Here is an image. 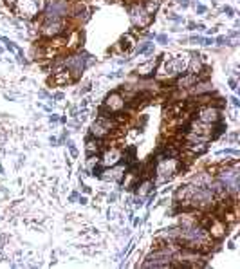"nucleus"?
<instances>
[{"instance_id":"f257e3e1","label":"nucleus","mask_w":240,"mask_h":269,"mask_svg":"<svg viewBox=\"0 0 240 269\" xmlns=\"http://www.w3.org/2000/svg\"><path fill=\"white\" fill-rule=\"evenodd\" d=\"M177 244L183 247H188V249H195V251H211V246H213V239L210 237L208 230L204 226L195 224L190 226V228H181L179 230V237H177Z\"/></svg>"},{"instance_id":"f03ea898","label":"nucleus","mask_w":240,"mask_h":269,"mask_svg":"<svg viewBox=\"0 0 240 269\" xmlns=\"http://www.w3.org/2000/svg\"><path fill=\"white\" fill-rule=\"evenodd\" d=\"M47 4V0H15V4L11 6L15 15H18L24 20H33V18L40 17Z\"/></svg>"},{"instance_id":"7ed1b4c3","label":"nucleus","mask_w":240,"mask_h":269,"mask_svg":"<svg viewBox=\"0 0 240 269\" xmlns=\"http://www.w3.org/2000/svg\"><path fill=\"white\" fill-rule=\"evenodd\" d=\"M71 17V0H47V4L40 13L42 20H58Z\"/></svg>"},{"instance_id":"20e7f679","label":"nucleus","mask_w":240,"mask_h":269,"mask_svg":"<svg viewBox=\"0 0 240 269\" xmlns=\"http://www.w3.org/2000/svg\"><path fill=\"white\" fill-rule=\"evenodd\" d=\"M64 69H67L74 78L82 76V73L87 69V54L83 51L74 52L64 58Z\"/></svg>"},{"instance_id":"39448f33","label":"nucleus","mask_w":240,"mask_h":269,"mask_svg":"<svg viewBox=\"0 0 240 269\" xmlns=\"http://www.w3.org/2000/svg\"><path fill=\"white\" fill-rule=\"evenodd\" d=\"M65 27H67V22H65V18H58V20H42L40 24V35L43 38H54V36H60L65 33Z\"/></svg>"},{"instance_id":"423d86ee","label":"nucleus","mask_w":240,"mask_h":269,"mask_svg":"<svg viewBox=\"0 0 240 269\" xmlns=\"http://www.w3.org/2000/svg\"><path fill=\"white\" fill-rule=\"evenodd\" d=\"M195 119L202 123H210V125H215V123H219L222 119V110L219 107H215V105L208 103V105H201L197 107V112H195Z\"/></svg>"},{"instance_id":"0eeeda50","label":"nucleus","mask_w":240,"mask_h":269,"mask_svg":"<svg viewBox=\"0 0 240 269\" xmlns=\"http://www.w3.org/2000/svg\"><path fill=\"white\" fill-rule=\"evenodd\" d=\"M129 13H130V18H132L134 27H139V29H145V27H148L152 24V20H154V17L146 13L139 2H137V4H134V6H130Z\"/></svg>"},{"instance_id":"6e6552de","label":"nucleus","mask_w":240,"mask_h":269,"mask_svg":"<svg viewBox=\"0 0 240 269\" xmlns=\"http://www.w3.org/2000/svg\"><path fill=\"white\" fill-rule=\"evenodd\" d=\"M103 107L114 116V114H119L127 109V101H125L123 94H121L119 91H114V92H110V94H107V98L103 101Z\"/></svg>"},{"instance_id":"1a4fd4ad","label":"nucleus","mask_w":240,"mask_h":269,"mask_svg":"<svg viewBox=\"0 0 240 269\" xmlns=\"http://www.w3.org/2000/svg\"><path fill=\"white\" fill-rule=\"evenodd\" d=\"M215 92V87L213 83H211V80H197V82L193 83L192 87L188 89V94L192 96H204V94H213Z\"/></svg>"},{"instance_id":"9d476101","label":"nucleus","mask_w":240,"mask_h":269,"mask_svg":"<svg viewBox=\"0 0 240 269\" xmlns=\"http://www.w3.org/2000/svg\"><path fill=\"white\" fill-rule=\"evenodd\" d=\"M157 63H159V58L148 60V61H145V63H139V65L136 67V71H134V74L139 76V78H154Z\"/></svg>"},{"instance_id":"9b49d317","label":"nucleus","mask_w":240,"mask_h":269,"mask_svg":"<svg viewBox=\"0 0 240 269\" xmlns=\"http://www.w3.org/2000/svg\"><path fill=\"white\" fill-rule=\"evenodd\" d=\"M74 76L71 73H69L67 69H62L58 71V73H52V76L49 78V82L54 85V87H64V85H69V83L74 82Z\"/></svg>"},{"instance_id":"f8f14e48","label":"nucleus","mask_w":240,"mask_h":269,"mask_svg":"<svg viewBox=\"0 0 240 269\" xmlns=\"http://www.w3.org/2000/svg\"><path fill=\"white\" fill-rule=\"evenodd\" d=\"M197 74H188V73H183L179 74L175 78V82H173V85H175V89H185V91H188L190 87H192L193 83L197 82Z\"/></svg>"},{"instance_id":"ddd939ff","label":"nucleus","mask_w":240,"mask_h":269,"mask_svg":"<svg viewBox=\"0 0 240 269\" xmlns=\"http://www.w3.org/2000/svg\"><path fill=\"white\" fill-rule=\"evenodd\" d=\"M190 60H188V67H186V73L188 74H199L204 67V61H202V56L197 54V52H192L190 54Z\"/></svg>"},{"instance_id":"4468645a","label":"nucleus","mask_w":240,"mask_h":269,"mask_svg":"<svg viewBox=\"0 0 240 269\" xmlns=\"http://www.w3.org/2000/svg\"><path fill=\"white\" fill-rule=\"evenodd\" d=\"M89 134L92 136V138H96V139H105V138H108V136H110V132L105 128V125H103L99 119H96V121L90 125Z\"/></svg>"},{"instance_id":"2eb2a0df","label":"nucleus","mask_w":240,"mask_h":269,"mask_svg":"<svg viewBox=\"0 0 240 269\" xmlns=\"http://www.w3.org/2000/svg\"><path fill=\"white\" fill-rule=\"evenodd\" d=\"M211 181H213V175H211L210 172H202V174L195 175V177H193L190 182H192L193 186H206V188H208Z\"/></svg>"},{"instance_id":"dca6fc26","label":"nucleus","mask_w":240,"mask_h":269,"mask_svg":"<svg viewBox=\"0 0 240 269\" xmlns=\"http://www.w3.org/2000/svg\"><path fill=\"white\" fill-rule=\"evenodd\" d=\"M137 54H146V56L154 54V44H152V42H143V44L137 47Z\"/></svg>"},{"instance_id":"f3484780","label":"nucleus","mask_w":240,"mask_h":269,"mask_svg":"<svg viewBox=\"0 0 240 269\" xmlns=\"http://www.w3.org/2000/svg\"><path fill=\"white\" fill-rule=\"evenodd\" d=\"M132 47H134V38H132V36H130V35L123 36V38H121V49H123L125 52H129Z\"/></svg>"},{"instance_id":"a211bd4d","label":"nucleus","mask_w":240,"mask_h":269,"mask_svg":"<svg viewBox=\"0 0 240 269\" xmlns=\"http://www.w3.org/2000/svg\"><path fill=\"white\" fill-rule=\"evenodd\" d=\"M215 44L224 47V45H231V38H227V36H217L215 38Z\"/></svg>"},{"instance_id":"6ab92c4d","label":"nucleus","mask_w":240,"mask_h":269,"mask_svg":"<svg viewBox=\"0 0 240 269\" xmlns=\"http://www.w3.org/2000/svg\"><path fill=\"white\" fill-rule=\"evenodd\" d=\"M220 156H238V150H233V148H224V150H220Z\"/></svg>"},{"instance_id":"aec40b11","label":"nucleus","mask_w":240,"mask_h":269,"mask_svg":"<svg viewBox=\"0 0 240 269\" xmlns=\"http://www.w3.org/2000/svg\"><path fill=\"white\" fill-rule=\"evenodd\" d=\"M168 20H171V22H175V24H185V20H183L181 17H177L175 13H170V15H168Z\"/></svg>"},{"instance_id":"412c9836","label":"nucleus","mask_w":240,"mask_h":269,"mask_svg":"<svg viewBox=\"0 0 240 269\" xmlns=\"http://www.w3.org/2000/svg\"><path fill=\"white\" fill-rule=\"evenodd\" d=\"M222 13L226 15V17H229V18L235 17V11H233V8H229V6H224V8H222Z\"/></svg>"},{"instance_id":"4be33fe9","label":"nucleus","mask_w":240,"mask_h":269,"mask_svg":"<svg viewBox=\"0 0 240 269\" xmlns=\"http://www.w3.org/2000/svg\"><path fill=\"white\" fill-rule=\"evenodd\" d=\"M202 40H204V36H201V35L190 36V42H192V44H201L202 45Z\"/></svg>"},{"instance_id":"5701e85b","label":"nucleus","mask_w":240,"mask_h":269,"mask_svg":"<svg viewBox=\"0 0 240 269\" xmlns=\"http://www.w3.org/2000/svg\"><path fill=\"white\" fill-rule=\"evenodd\" d=\"M67 147H69V150H71V154H73V156L76 157V156H78V148L74 147V143L71 141V139H67Z\"/></svg>"},{"instance_id":"b1692460","label":"nucleus","mask_w":240,"mask_h":269,"mask_svg":"<svg viewBox=\"0 0 240 269\" xmlns=\"http://www.w3.org/2000/svg\"><path fill=\"white\" fill-rule=\"evenodd\" d=\"M155 40H157L159 44H170V40H168L166 35H157L155 36Z\"/></svg>"},{"instance_id":"393cba45","label":"nucleus","mask_w":240,"mask_h":269,"mask_svg":"<svg viewBox=\"0 0 240 269\" xmlns=\"http://www.w3.org/2000/svg\"><path fill=\"white\" fill-rule=\"evenodd\" d=\"M213 44H215L213 36H204V40H202V45H213Z\"/></svg>"},{"instance_id":"a878e982","label":"nucleus","mask_w":240,"mask_h":269,"mask_svg":"<svg viewBox=\"0 0 240 269\" xmlns=\"http://www.w3.org/2000/svg\"><path fill=\"white\" fill-rule=\"evenodd\" d=\"M195 11H197V15H204L206 11H208V8H206V6H202V4H197V6H195Z\"/></svg>"},{"instance_id":"bb28decb","label":"nucleus","mask_w":240,"mask_h":269,"mask_svg":"<svg viewBox=\"0 0 240 269\" xmlns=\"http://www.w3.org/2000/svg\"><path fill=\"white\" fill-rule=\"evenodd\" d=\"M236 85H238V82H236L235 78H229V87H231L233 91H236V89H238V87H236Z\"/></svg>"},{"instance_id":"cd10ccee","label":"nucleus","mask_w":240,"mask_h":269,"mask_svg":"<svg viewBox=\"0 0 240 269\" xmlns=\"http://www.w3.org/2000/svg\"><path fill=\"white\" fill-rule=\"evenodd\" d=\"M90 89H92V85H90V83H85V87H83L82 91H80V94H85V92H89Z\"/></svg>"},{"instance_id":"c85d7f7f","label":"nucleus","mask_w":240,"mask_h":269,"mask_svg":"<svg viewBox=\"0 0 240 269\" xmlns=\"http://www.w3.org/2000/svg\"><path fill=\"white\" fill-rule=\"evenodd\" d=\"M51 98H52V100H64V94H62V92H54Z\"/></svg>"},{"instance_id":"c756f323","label":"nucleus","mask_w":240,"mask_h":269,"mask_svg":"<svg viewBox=\"0 0 240 269\" xmlns=\"http://www.w3.org/2000/svg\"><path fill=\"white\" fill-rule=\"evenodd\" d=\"M229 101H231L235 107H240V101H238V98H236V96H231V100H229Z\"/></svg>"},{"instance_id":"7c9ffc66","label":"nucleus","mask_w":240,"mask_h":269,"mask_svg":"<svg viewBox=\"0 0 240 269\" xmlns=\"http://www.w3.org/2000/svg\"><path fill=\"white\" fill-rule=\"evenodd\" d=\"M78 203H80V204H87L89 200H87L85 195H80V197H78Z\"/></svg>"},{"instance_id":"2f4dec72","label":"nucleus","mask_w":240,"mask_h":269,"mask_svg":"<svg viewBox=\"0 0 240 269\" xmlns=\"http://www.w3.org/2000/svg\"><path fill=\"white\" fill-rule=\"evenodd\" d=\"M116 199H117V193H110L108 195V203H116Z\"/></svg>"},{"instance_id":"473e14b6","label":"nucleus","mask_w":240,"mask_h":269,"mask_svg":"<svg viewBox=\"0 0 240 269\" xmlns=\"http://www.w3.org/2000/svg\"><path fill=\"white\" fill-rule=\"evenodd\" d=\"M38 96H40V98H51L47 91H40V92H38Z\"/></svg>"},{"instance_id":"72a5a7b5","label":"nucleus","mask_w":240,"mask_h":269,"mask_svg":"<svg viewBox=\"0 0 240 269\" xmlns=\"http://www.w3.org/2000/svg\"><path fill=\"white\" fill-rule=\"evenodd\" d=\"M49 121H51V123H56V121H60V117L56 116V114H52V116L49 117Z\"/></svg>"},{"instance_id":"f704fd0d","label":"nucleus","mask_w":240,"mask_h":269,"mask_svg":"<svg viewBox=\"0 0 240 269\" xmlns=\"http://www.w3.org/2000/svg\"><path fill=\"white\" fill-rule=\"evenodd\" d=\"M179 6H183V8H188V6H190V0H179Z\"/></svg>"},{"instance_id":"c9c22d12","label":"nucleus","mask_w":240,"mask_h":269,"mask_svg":"<svg viewBox=\"0 0 240 269\" xmlns=\"http://www.w3.org/2000/svg\"><path fill=\"white\" fill-rule=\"evenodd\" d=\"M78 197H80V195H78V191H74V193H71V195H69V200H76Z\"/></svg>"},{"instance_id":"e433bc0d","label":"nucleus","mask_w":240,"mask_h":269,"mask_svg":"<svg viewBox=\"0 0 240 269\" xmlns=\"http://www.w3.org/2000/svg\"><path fill=\"white\" fill-rule=\"evenodd\" d=\"M236 36H238V31H231V33H229V36H227V38H236Z\"/></svg>"},{"instance_id":"4c0bfd02","label":"nucleus","mask_w":240,"mask_h":269,"mask_svg":"<svg viewBox=\"0 0 240 269\" xmlns=\"http://www.w3.org/2000/svg\"><path fill=\"white\" fill-rule=\"evenodd\" d=\"M188 27H190V29H197V24H195V22H190Z\"/></svg>"},{"instance_id":"58836bf2","label":"nucleus","mask_w":240,"mask_h":269,"mask_svg":"<svg viewBox=\"0 0 240 269\" xmlns=\"http://www.w3.org/2000/svg\"><path fill=\"white\" fill-rule=\"evenodd\" d=\"M4 4H8V6H13L15 4V0H2Z\"/></svg>"},{"instance_id":"ea45409f","label":"nucleus","mask_w":240,"mask_h":269,"mask_svg":"<svg viewBox=\"0 0 240 269\" xmlns=\"http://www.w3.org/2000/svg\"><path fill=\"white\" fill-rule=\"evenodd\" d=\"M236 138H238V136H236V134H235V132H233V134H231V136H229V139H231V141H236Z\"/></svg>"},{"instance_id":"a19ab883","label":"nucleus","mask_w":240,"mask_h":269,"mask_svg":"<svg viewBox=\"0 0 240 269\" xmlns=\"http://www.w3.org/2000/svg\"><path fill=\"white\" fill-rule=\"evenodd\" d=\"M2 51H4V49H2V47H0V54H2Z\"/></svg>"}]
</instances>
